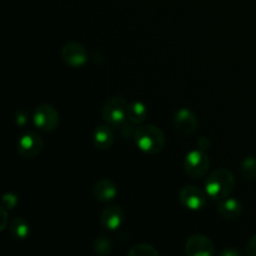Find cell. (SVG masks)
Instances as JSON below:
<instances>
[{
  "instance_id": "1",
  "label": "cell",
  "mask_w": 256,
  "mask_h": 256,
  "mask_svg": "<svg viewBox=\"0 0 256 256\" xmlns=\"http://www.w3.org/2000/svg\"><path fill=\"white\" fill-rule=\"evenodd\" d=\"M235 185L236 180L234 174L230 170L220 168L208 175L205 180V192L212 200L222 202L230 196V194L234 192Z\"/></svg>"
},
{
  "instance_id": "2",
  "label": "cell",
  "mask_w": 256,
  "mask_h": 256,
  "mask_svg": "<svg viewBox=\"0 0 256 256\" xmlns=\"http://www.w3.org/2000/svg\"><path fill=\"white\" fill-rule=\"evenodd\" d=\"M136 146L148 155L159 154L165 146L164 132L154 124L140 125L134 134Z\"/></svg>"
},
{
  "instance_id": "3",
  "label": "cell",
  "mask_w": 256,
  "mask_h": 256,
  "mask_svg": "<svg viewBox=\"0 0 256 256\" xmlns=\"http://www.w3.org/2000/svg\"><path fill=\"white\" fill-rule=\"evenodd\" d=\"M128 105L129 104L122 96L114 95L108 98L102 108V120L116 130L128 120Z\"/></svg>"
},
{
  "instance_id": "4",
  "label": "cell",
  "mask_w": 256,
  "mask_h": 256,
  "mask_svg": "<svg viewBox=\"0 0 256 256\" xmlns=\"http://www.w3.org/2000/svg\"><path fill=\"white\" fill-rule=\"evenodd\" d=\"M32 122L36 129L42 132H52L58 129L60 122V116L58 110L52 104H40L34 110Z\"/></svg>"
},
{
  "instance_id": "5",
  "label": "cell",
  "mask_w": 256,
  "mask_h": 256,
  "mask_svg": "<svg viewBox=\"0 0 256 256\" xmlns=\"http://www.w3.org/2000/svg\"><path fill=\"white\" fill-rule=\"evenodd\" d=\"M210 158L204 150L195 149L188 152L184 159V169L189 176L200 179L209 172Z\"/></svg>"
},
{
  "instance_id": "6",
  "label": "cell",
  "mask_w": 256,
  "mask_h": 256,
  "mask_svg": "<svg viewBox=\"0 0 256 256\" xmlns=\"http://www.w3.org/2000/svg\"><path fill=\"white\" fill-rule=\"evenodd\" d=\"M208 194L195 185H185L179 192V202L186 209L196 212L206 204Z\"/></svg>"
},
{
  "instance_id": "7",
  "label": "cell",
  "mask_w": 256,
  "mask_h": 256,
  "mask_svg": "<svg viewBox=\"0 0 256 256\" xmlns=\"http://www.w3.org/2000/svg\"><path fill=\"white\" fill-rule=\"evenodd\" d=\"M44 146V140L38 132H28L22 134L18 140V154L22 158H35L42 152Z\"/></svg>"
},
{
  "instance_id": "8",
  "label": "cell",
  "mask_w": 256,
  "mask_h": 256,
  "mask_svg": "<svg viewBox=\"0 0 256 256\" xmlns=\"http://www.w3.org/2000/svg\"><path fill=\"white\" fill-rule=\"evenodd\" d=\"M88 50L82 42H69L62 46V59L70 68H82L88 62Z\"/></svg>"
},
{
  "instance_id": "9",
  "label": "cell",
  "mask_w": 256,
  "mask_h": 256,
  "mask_svg": "<svg viewBox=\"0 0 256 256\" xmlns=\"http://www.w3.org/2000/svg\"><path fill=\"white\" fill-rule=\"evenodd\" d=\"M185 254L188 256H212L215 254V246L205 235H192L185 242Z\"/></svg>"
},
{
  "instance_id": "10",
  "label": "cell",
  "mask_w": 256,
  "mask_h": 256,
  "mask_svg": "<svg viewBox=\"0 0 256 256\" xmlns=\"http://www.w3.org/2000/svg\"><path fill=\"white\" fill-rule=\"evenodd\" d=\"M198 125H199V122H198L196 115L190 109H186V108L179 109L176 114L174 115V126L182 134H192L198 129Z\"/></svg>"
},
{
  "instance_id": "11",
  "label": "cell",
  "mask_w": 256,
  "mask_h": 256,
  "mask_svg": "<svg viewBox=\"0 0 256 256\" xmlns=\"http://www.w3.org/2000/svg\"><path fill=\"white\" fill-rule=\"evenodd\" d=\"M124 220V212L119 205H108L100 212V224L109 232L119 229Z\"/></svg>"
},
{
  "instance_id": "12",
  "label": "cell",
  "mask_w": 256,
  "mask_h": 256,
  "mask_svg": "<svg viewBox=\"0 0 256 256\" xmlns=\"http://www.w3.org/2000/svg\"><path fill=\"white\" fill-rule=\"evenodd\" d=\"M92 196L99 202H109L118 195V188L110 179H102L92 186Z\"/></svg>"
},
{
  "instance_id": "13",
  "label": "cell",
  "mask_w": 256,
  "mask_h": 256,
  "mask_svg": "<svg viewBox=\"0 0 256 256\" xmlns=\"http://www.w3.org/2000/svg\"><path fill=\"white\" fill-rule=\"evenodd\" d=\"M114 129L110 125L100 124L95 128L92 132V142L94 146L100 150H108L114 144Z\"/></svg>"
},
{
  "instance_id": "14",
  "label": "cell",
  "mask_w": 256,
  "mask_h": 256,
  "mask_svg": "<svg viewBox=\"0 0 256 256\" xmlns=\"http://www.w3.org/2000/svg\"><path fill=\"white\" fill-rule=\"evenodd\" d=\"M242 202L234 198H230V199L226 198V199L222 200L218 206V212L220 214V216L226 220L238 219L242 214Z\"/></svg>"
},
{
  "instance_id": "15",
  "label": "cell",
  "mask_w": 256,
  "mask_h": 256,
  "mask_svg": "<svg viewBox=\"0 0 256 256\" xmlns=\"http://www.w3.org/2000/svg\"><path fill=\"white\" fill-rule=\"evenodd\" d=\"M148 108L142 102H132L128 105V120L135 125H142L146 120Z\"/></svg>"
},
{
  "instance_id": "16",
  "label": "cell",
  "mask_w": 256,
  "mask_h": 256,
  "mask_svg": "<svg viewBox=\"0 0 256 256\" xmlns=\"http://www.w3.org/2000/svg\"><path fill=\"white\" fill-rule=\"evenodd\" d=\"M9 230L12 238H15L18 240L26 239L30 235V225L22 218H15V219H12L10 222Z\"/></svg>"
},
{
  "instance_id": "17",
  "label": "cell",
  "mask_w": 256,
  "mask_h": 256,
  "mask_svg": "<svg viewBox=\"0 0 256 256\" xmlns=\"http://www.w3.org/2000/svg\"><path fill=\"white\" fill-rule=\"evenodd\" d=\"M129 256H159L160 252L150 244H138L128 252Z\"/></svg>"
},
{
  "instance_id": "18",
  "label": "cell",
  "mask_w": 256,
  "mask_h": 256,
  "mask_svg": "<svg viewBox=\"0 0 256 256\" xmlns=\"http://www.w3.org/2000/svg\"><path fill=\"white\" fill-rule=\"evenodd\" d=\"M242 174L246 180L256 179V158L248 156L242 162Z\"/></svg>"
},
{
  "instance_id": "19",
  "label": "cell",
  "mask_w": 256,
  "mask_h": 256,
  "mask_svg": "<svg viewBox=\"0 0 256 256\" xmlns=\"http://www.w3.org/2000/svg\"><path fill=\"white\" fill-rule=\"evenodd\" d=\"M92 249L96 252L98 255H108L112 252V242H110L109 238L106 236H99L94 242V245H92Z\"/></svg>"
},
{
  "instance_id": "20",
  "label": "cell",
  "mask_w": 256,
  "mask_h": 256,
  "mask_svg": "<svg viewBox=\"0 0 256 256\" xmlns=\"http://www.w3.org/2000/svg\"><path fill=\"white\" fill-rule=\"evenodd\" d=\"M18 202H19V199H18V196L14 192H6V194L2 195V209L8 210V212L12 210L18 205Z\"/></svg>"
},
{
  "instance_id": "21",
  "label": "cell",
  "mask_w": 256,
  "mask_h": 256,
  "mask_svg": "<svg viewBox=\"0 0 256 256\" xmlns=\"http://www.w3.org/2000/svg\"><path fill=\"white\" fill-rule=\"evenodd\" d=\"M29 122V118H28V114L24 112V110H18L16 114H15V122L19 126H24V125L28 124Z\"/></svg>"
},
{
  "instance_id": "22",
  "label": "cell",
  "mask_w": 256,
  "mask_h": 256,
  "mask_svg": "<svg viewBox=\"0 0 256 256\" xmlns=\"http://www.w3.org/2000/svg\"><path fill=\"white\" fill-rule=\"evenodd\" d=\"M246 254L250 256H256V235H254V236L249 240V242H248Z\"/></svg>"
},
{
  "instance_id": "23",
  "label": "cell",
  "mask_w": 256,
  "mask_h": 256,
  "mask_svg": "<svg viewBox=\"0 0 256 256\" xmlns=\"http://www.w3.org/2000/svg\"><path fill=\"white\" fill-rule=\"evenodd\" d=\"M210 145H212V142H210V140L208 139L206 136H202L200 138L199 140H198V146H199V149L202 150H208L210 148Z\"/></svg>"
},
{
  "instance_id": "24",
  "label": "cell",
  "mask_w": 256,
  "mask_h": 256,
  "mask_svg": "<svg viewBox=\"0 0 256 256\" xmlns=\"http://www.w3.org/2000/svg\"><path fill=\"white\" fill-rule=\"evenodd\" d=\"M220 255L222 256H239L240 252H238V250H234V249H225V250H222V252H220Z\"/></svg>"
},
{
  "instance_id": "25",
  "label": "cell",
  "mask_w": 256,
  "mask_h": 256,
  "mask_svg": "<svg viewBox=\"0 0 256 256\" xmlns=\"http://www.w3.org/2000/svg\"><path fill=\"white\" fill-rule=\"evenodd\" d=\"M0 214H2V228H0V230H5V228L8 226V224H6V220H8V210L0 209Z\"/></svg>"
}]
</instances>
